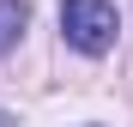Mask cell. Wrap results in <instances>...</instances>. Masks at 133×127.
<instances>
[{
    "label": "cell",
    "instance_id": "cell-2",
    "mask_svg": "<svg viewBox=\"0 0 133 127\" xmlns=\"http://www.w3.org/2000/svg\"><path fill=\"white\" fill-rule=\"evenodd\" d=\"M24 24H30V6H24V0H0V55H12V49H18Z\"/></svg>",
    "mask_w": 133,
    "mask_h": 127
},
{
    "label": "cell",
    "instance_id": "cell-3",
    "mask_svg": "<svg viewBox=\"0 0 133 127\" xmlns=\"http://www.w3.org/2000/svg\"><path fill=\"white\" fill-rule=\"evenodd\" d=\"M0 127H12V121H6V115H0Z\"/></svg>",
    "mask_w": 133,
    "mask_h": 127
},
{
    "label": "cell",
    "instance_id": "cell-1",
    "mask_svg": "<svg viewBox=\"0 0 133 127\" xmlns=\"http://www.w3.org/2000/svg\"><path fill=\"white\" fill-rule=\"evenodd\" d=\"M115 30H121V18H115L109 0H61V36L79 55H109Z\"/></svg>",
    "mask_w": 133,
    "mask_h": 127
}]
</instances>
